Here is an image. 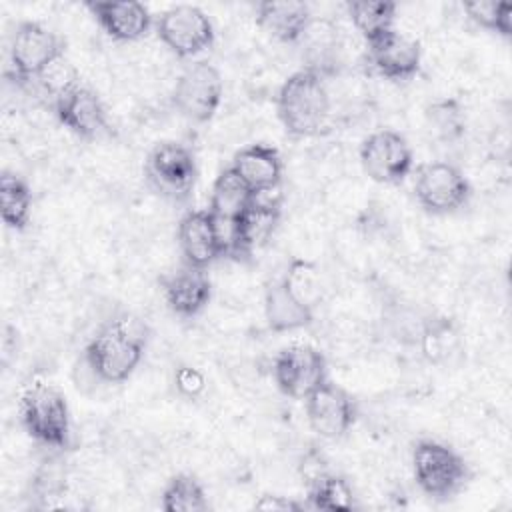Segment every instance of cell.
<instances>
[{
  "mask_svg": "<svg viewBox=\"0 0 512 512\" xmlns=\"http://www.w3.org/2000/svg\"><path fill=\"white\" fill-rule=\"evenodd\" d=\"M222 98V74L208 60H196L184 66L172 88L174 110L192 124L210 122L216 116Z\"/></svg>",
  "mask_w": 512,
  "mask_h": 512,
  "instance_id": "ba28073f",
  "label": "cell"
},
{
  "mask_svg": "<svg viewBox=\"0 0 512 512\" xmlns=\"http://www.w3.org/2000/svg\"><path fill=\"white\" fill-rule=\"evenodd\" d=\"M32 190L28 182L10 170L0 174V216L6 228L22 232L32 218Z\"/></svg>",
  "mask_w": 512,
  "mask_h": 512,
  "instance_id": "d4e9b609",
  "label": "cell"
},
{
  "mask_svg": "<svg viewBox=\"0 0 512 512\" xmlns=\"http://www.w3.org/2000/svg\"><path fill=\"white\" fill-rule=\"evenodd\" d=\"M464 12L476 26L492 34H498L502 38L512 36V4L510 2H494V0L466 2Z\"/></svg>",
  "mask_w": 512,
  "mask_h": 512,
  "instance_id": "f1b7e54d",
  "label": "cell"
},
{
  "mask_svg": "<svg viewBox=\"0 0 512 512\" xmlns=\"http://www.w3.org/2000/svg\"><path fill=\"white\" fill-rule=\"evenodd\" d=\"M18 416L24 432L44 448L64 452L70 446V408L54 384L36 382L20 396Z\"/></svg>",
  "mask_w": 512,
  "mask_h": 512,
  "instance_id": "5b68a950",
  "label": "cell"
},
{
  "mask_svg": "<svg viewBox=\"0 0 512 512\" xmlns=\"http://www.w3.org/2000/svg\"><path fill=\"white\" fill-rule=\"evenodd\" d=\"M158 40L178 58H194L212 48L216 32L208 14L194 4H176L154 16Z\"/></svg>",
  "mask_w": 512,
  "mask_h": 512,
  "instance_id": "30bf717a",
  "label": "cell"
},
{
  "mask_svg": "<svg viewBox=\"0 0 512 512\" xmlns=\"http://www.w3.org/2000/svg\"><path fill=\"white\" fill-rule=\"evenodd\" d=\"M174 384H176L178 392L182 396H186V398H196L204 390V386H206L202 372L192 368V366H186V364L176 368Z\"/></svg>",
  "mask_w": 512,
  "mask_h": 512,
  "instance_id": "4dcf8cb0",
  "label": "cell"
},
{
  "mask_svg": "<svg viewBox=\"0 0 512 512\" xmlns=\"http://www.w3.org/2000/svg\"><path fill=\"white\" fill-rule=\"evenodd\" d=\"M32 492L36 498H54L60 496L64 490V470L58 466V462H42V466L36 470V474L30 480Z\"/></svg>",
  "mask_w": 512,
  "mask_h": 512,
  "instance_id": "f546056e",
  "label": "cell"
},
{
  "mask_svg": "<svg viewBox=\"0 0 512 512\" xmlns=\"http://www.w3.org/2000/svg\"><path fill=\"white\" fill-rule=\"evenodd\" d=\"M176 242L186 266L206 270L216 260L224 258L218 224L208 208L182 214L176 228Z\"/></svg>",
  "mask_w": 512,
  "mask_h": 512,
  "instance_id": "2e32d148",
  "label": "cell"
},
{
  "mask_svg": "<svg viewBox=\"0 0 512 512\" xmlns=\"http://www.w3.org/2000/svg\"><path fill=\"white\" fill-rule=\"evenodd\" d=\"M412 476L422 494L444 502L462 492L470 480V468L452 446L424 438L412 448Z\"/></svg>",
  "mask_w": 512,
  "mask_h": 512,
  "instance_id": "8992f818",
  "label": "cell"
},
{
  "mask_svg": "<svg viewBox=\"0 0 512 512\" xmlns=\"http://www.w3.org/2000/svg\"><path fill=\"white\" fill-rule=\"evenodd\" d=\"M358 158L364 174L376 184H400L414 168L410 142L392 128L368 134L358 148Z\"/></svg>",
  "mask_w": 512,
  "mask_h": 512,
  "instance_id": "8fae6325",
  "label": "cell"
},
{
  "mask_svg": "<svg viewBox=\"0 0 512 512\" xmlns=\"http://www.w3.org/2000/svg\"><path fill=\"white\" fill-rule=\"evenodd\" d=\"M324 298L322 274L316 262L292 258L280 276L264 286V318L272 332H296L308 328Z\"/></svg>",
  "mask_w": 512,
  "mask_h": 512,
  "instance_id": "6da1fadb",
  "label": "cell"
},
{
  "mask_svg": "<svg viewBox=\"0 0 512 512\" xmlns=\"http://www.w3.org/2000/svg\"><path fill=\"white\" fill-rule=\"evenodd\" d=\"M230 168L242 178L254 196L276 192L284 176V162L280 152L264 142H254L240 148L234 154Z\"/></svg>",
  "mask_w": 512,
  "mask_h": 512,
  "instance_id": "d6986e66",
  "label": "cell"
},
{
  "mask_svg": "<svg viewBox=\"0 0 512 512\" xmlns=\"http://www.w3.org/2000/svg\"><path fill=\"white\" fill-rule=\"evenodd\" d=\"M64 54L66 40L58 32L36 20H22L8 34L4 76L26 88L64 60Z\"/></svg>",
  "mask_w": 512,
  "mask_h": 512,
  "instance_id": "277c9868",
  "label": "cell"
},
{
  "mask_svg": "<svg viewBox=\"0 0 512 512\" xmlns=\"http://www.w3.org/2000/svg\"><path fill=\"white\" fill-rule=\"evenodd\" d=\"M84 8L98 26L118 42L142 40L154 26V16L142 2L134 0H88Z\"/></svg>",
  "mask_w": 512,
  "mask_h": 512,
  "instance_id": "e0dca14e",
  "label": "cell"
},
{
  "mask_svg": "<svg viewBox=\"0 0 512 512\" xmlns=\"http://www.w3.org/2000/svg\"><path fill=\"white\" fill-rule=\"evenodd\" d=\"M160 506L164 512H206L210 504L202 482L194 474L178 472L166 482Z\"/></svg>",
  "mask_w": 512,
  "mask_h": 512,
  "instance_id": "83f0119b",
  "label": "cell"
},
{
  "mask_svg": "<svg viewBox=\"0 0 512 512\" xmlns=\"http://www.w3.org/2000/svg\"><path fill=\"white\" fill-rule=\"evenodd\" d=\"M416 346L432 366H448L464 352V338L454 318L446 314H426L420 318Z\"/></svg>",
  "mask_w": 512,
  "mask_h": 512,
  "instance_id": "44dd1931",
  "label": "cell"
},
{
  "mask_svg": "<svg viewBox=\"0 0 512 512\" xmlns=\"http://www.w3.org/2000/svg\"><path fill=\"white\" fill-rule=\"evenodd\" d=\"M414 196L426 214L448 216L470 204L472 186L456 164L436 160L416 170Z\"/></svg>",
  "mask_w": 512,
  "mask_h": 512,
  "instance_id": "9c48e42d",
  "label": "cell"
},
{
  "mask_svg": "<svg viewBox=\"0 0 512 512\" xmlns=\"http://www.w3.org/2000/svg\"><path fill=\"white\" fill-rule=\"evenodd\" d=\"M144 174L160 196L172 202H184L190 198L198 180L196 156L192 148L178 140H160L144 160Z\"/></svg>",
  "mask_w": 512,
  "mask_h": 512,
  "instance_id": "52a82bcc",
  "label": "cell"
},
{
  "mask_svg": "<svg viewBox=\"0 0 512 512\" xmlns=\"http://www.w3.org/2000/svg\"><path fill=\"white\" fill-rule=\"evenodd\" d=\"M160 290L168 310L184 320L198 316L212 298V282L206 270L180 266L160 278Z\"/></svg>",
  "mask_w": 512,
  "mask_h": 512,
  "instance_id": "ac0fdd59",
  "label": "cell"
},
{
  "mask_svg": "<svg viewBox=\"0 0 512 512\" xmlns=\"http://www.w3.org/2000/svg\"><path fill=\"white\" fill-rule=\"evenodd\" d=\"M256 510H272V512H298L308 508L306 502H298L294 498L288 496H280V494H262L256 502H254Z\"/></svg>",
  "mask_w": 512,
  "mask_h": 512,
  "instance_id": "1f68e13d",
  "label": "cell"
},
{
  "mask_svg": "<svg viewBox=\"0 0 512 512\" xmlns=\"http://www.w3.org/2000/svg\"><path fill=\"white\" fill-rule=\"evenodd\" d=\"M276 114L292 138H316L328 132L332 100L326 78L314 70L292 72L278 88Z\"/></svg>",
  "mask_w": 512,
  "mask_h": 512,
  "instance_id": "3957f363",
  "label": "cell"
},
{
  "mask_svg": "<svg viewBox=\"0 0 512 512\" xmlns=\"http://www.w3.org/2000/svg\"><path fill=\"white\" fill-rule=\"evenodd\" d=\"M326 378V356L310 344H290L272 360V380L288 398L304 400Z\"/></svg>",
  "mask_w": 512,
  "mask_h": 512,
  "instance_id": "4fadbf2b",
  "label": "cell"
},
{
  "mask_svg": "<svg viewBox=\"0 0 512 512\" xmlns=\"http://www.w3.org/2000/svg\"><path fill=\"white\" fill-rule=\"evenodd\" d=\"M252 200L254 192L242 182V178L230 166H226L212 184L208 210L218 220L236 222L252 204Z\"/></svg>",
  "mask_w": 512,
  "mask_h": 512,
  "instance_id": "603a6c76",
  "label": "cell"
},
{
  "mask_svg": "<svg viewBox=\"0 0 512 512\" xmlns=\"http://www.w3.org/2000/svg\"><path fill=\"white\" fill-rule=\"evenodd\" d=\"M146 326L130 316H114L84 346V362L104 384H122L140 366L146 352Z\"/></svg>",
  "mask_w": 512,
  "mask_h": 512,
  "instance_id": "7a4b0ae2",
  "label": "cell"
},
{
  "mask_svg": "<svg viewBox=\"0 0 512 512\" xmlns=\"http://www.w3.org/2000/svg\"><path fill=\"white\" fill-rule=\"evenodd\" d=\"M366 52L372 70L390 82H408L422 66L420 42L396 28L366 44Z\"/></svg>",
  "mask_w": 512,
  "mask_h": 512,
  "instance_id": "9a60e30c",
  "label": "cell"
},
{
  "mask_svg": "<svg viewBox=\"0 0 512 512\" xmlns=\"http://www.w3.org/2000/svg\"><path fill=\"white\" fill-rule=\"evenodd\" d=\"M304 410L308 426L324 440L344 438L358 420L356 398L330 378L304 398Z\"/></svg>",
  "mask_w": 512,
  "mask_h": 512,
  "instance_id": "7c38bea8",
  "label": "cell"
},
{
  "mask_svg": "<svg viewBox=\"0 0 512 512\" xmlns=\"http://www.w3.org/2000/svg\"><path fill=\"white\" fill-rule=\"evenodd\" d=\"M268 194L254 196L252 204L244 210V214L236 220V256L234 260H242L252 256L258 248L266 246L274 236L280 224V200L270 198Z\"/></svg>",
  "mask_w": 512,
  "mask_h": 512,
  "instance_id": "ffe728a7",
  "label": "cell"
},
{
  "mask_svg": "<svg viewBox=\"0 0 512 512\" xmlns=\"http://www.w3.org/2000/svg\"><path fill=\"white\" fill-rule=\"evenodd\" d=\"M56 120L82 140H98L110 134L108 112L100 96L82 82L62 92L52 102Z\"/></svg>",
  "mask_w": 512,
  "mask_h": 512,
  "instance_id": "5bb4252c",
  "label": "cell"
},
{
  "mask_svg": "<svg viewBox=\"0 0 512 512\" xmlns=\"http://www.w3.org/2000/svg\"><path fill=\"white\" fill-rule=\"evenodd\" d=\"M306 506L314 510H352L356 508L354 488L342 474L326 470L306 482Z\"/></svg>",
  "mask_w": 512,
  "mask_h": 512,
  "instance_id": "484cf974",
  "label": "cell"
},
{
  "mask_svg": "<svg viewBox=\"0 0 512 512\" xmlns=\"http://www.w3.org/2000/svg\"><path fill=\"white\" fill-rule=\"evenodd\" d=\"M256 22L282 44H298L312 24V10L300 0H262L254 8Z\"/></svg>",
  "mask_w": 512,
  "mask_h": 512,
  "instance_id": "7402d4cb",
  "label": "cell"
},
{
  "mask_svg": "<svg viewBox=\"0 0 512 512\" xmlns=\"http://www.w3.org/2000/svg\"><path fill=\"white\" fill-rule=\"evenodd\" d=\"M398 4L390 0H352L346 2V14L364 38L366 44L378 40L380 36L394 30Z\"/></svg>",
  "mask_w": 512,
  "mask_h": 512,
  "instance_id": "cb8c5ba5",
  "label": "cell"
},
{
  "mask_svg": "<svg viewBox=\"0 0 512 512\" xmlns=\"http://www.w3.org/2000/svg\"><path fill=\"white\" fill-rule=\"evenodd\" d=\"M424 118L434 138L444 144H454L466 134V108L456 96H442L428 102L424 108Z\"/></svg>",
  "mask_w": 512,
  "mask_h": 512,
  "instance_id": "4316f807",
  "label": "cell"
}]
</instances>
